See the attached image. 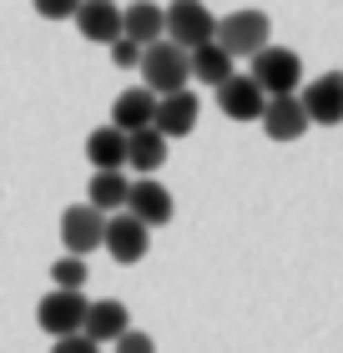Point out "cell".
<instances>
[{"label": "cell", "instance_id": "6da1fadb", "mask_svg": "<svg viewBox=\"0 0 343 353\" xmlns=\"http://www.w3.org/2000/svg\"><path fill=\"white\" fill-rule=\"evenodd\" d=\"M141 86L152 91V96H172V91H187V51L182 46H172V41H152L141 51Z\"/></svg>", "mask_w": 343, "mask_h": 353}, {"label": "cell", "instance_id": "7a4b0ae2", "mask_svg": "<svg viewBox=\"0 0 343 353\" xmlns=\"http://www.w3.org/2000/svg\"><path fill=\"white\" fill-rule=\"evenodd\" d=\"M253 81L263 96H298L303 86V61L298 51H288V46H263V51L253 56Z\"/></svg>", "mask_w": 343, "mask_h": 353}, {"label": "cell", "instance_id": "3957f363", "mask_svg": "<svg viewBox=\"0 0 343 353\" xmlns=\"http://www.w3.org/2000/svg\"><path fill=\"white\" fill-rule=\"evenodd\" d=\"M268 36H273V26H268L263 10H233L227 21H217V30H212V41H217L233 61L237 56H257L268 46Z\"/></svg>", "mask_w": 343, "mask_h": 353}, {"label": "cell", "instance_id": "277c9868", "mask_svg": "<svg viewBox=\"0 0 343 353\" xmlns=\"http://www.w3.org/2000/svg\"><path fill=\"white\" fill-rule=\"evenodd\" d=\"M161 15H167V41L182 46V51L207 46L212 30H217V15H212L202 0H172V6H161Z\"/></svg>", "mask_w": 343, "mask_h": 353}, {"label": "cell", "instance_id": "5b68a950", "mask_svg": "<svg viewBox=\"0 0 343 353\" xmlns=\"http://www.w3.org/2000/svg\"><path fill=\"white\" fill-rule=\"evenodd\" d=\"M101 237H106V212H96L91 202H76L61 212V243H66L71 258H86V252L101 248Z\"/></svg>", "mask_w": 343, "mask_h": 353}, {"label": "cell", "instance_id": "8992f818", "mask_svg": "<svg viewBox=\"0 0 343 353\" xmlns=\"http://www.w3.org/2000/svg\"><path fill=\"white\" fill-rule=\"evenodd\" d=\"M146 243H152V228L137 222L132 212H111V217H106L101 248H106L117 263H141V258H146Z\"/></svg>", "mask_w": 343, "mask_h": 353}, {"label": "cell", "instance_id": "52a82bcc", "mask_svg": "<svg viewBox=\"0 0 343 353\" xmlns=\"http://www.w3.org/2000/svg\"><path fill=\"white\" fill-rule=\"evenodd\" d=\"M36 323L51 333V339L81 333V323H86V298H81V293H61V288H51V293L41 298V308H36Z\"/></svg>", "mask_w": 343, "mask_h": 353}, {"label": "cell", "instance_id": "ba28073f", "mask_svg": "<svg viewBox=\"0 0 343 353\" xmlns=\"http://www.w3.org/2000/svg\"><path fill=\"white\" fill-rule=\"evenodd\" d=\"M298 101H303V117L313 126H338L343 121V76L323 71L318 81H308V91L298 96Z\"/></svg>", "mask_w": 343, "mask_h": 353}, {"label": "cell", "instance_id": "9c48e42d", "mask_svg": "<svg viewBox=\"0 0 343 353\" xmlns=\"http://www.w3.org/2000/svg\"><path fill=\"white\" fill-rule=\"evenodd\" d=\"M121 212H132L137 222H146V228H161V222H172V192L161 187L157 176H137V182L126 187Z\"/></svg>", "mask_w": 343, "mask_h": 353}, {"label": "cell", "instance_id": "30bf717a", "mask_svg": "<svg viewBox=\"0 0 343 353\" xmlns=\"http://www.w3.org/2000/svg\"><path fill=\"white\" fill-rule=\"evenodd\" d=\"M71 21H76V30L91 46H111L121 36V6H117V0H81Z\"/></svg>", "mask_w": 343, "mask_h": 353}, {"label": "cell", "instance_id": "8fae6325", "mask_svg": "<svg viewBox=\"0 0 343 353\" xmlns=\"http://www.w3.org/2000/svg\"><path fill=\"white\" fill-rule=\"evenodd\" d=\"M217 106H222V117H233V121H257L263 117V106H268V96L257 91L253 76H227V81L217 86Z\"/></svg>", "mask_w": 343, "mask_h": 353}, {"label": "cell", "instance_id": "7c38bea8", "mask_svg": "<svg viewBox=\"0 0 343 353\" xmlns=\"http://www.w3.org/2000/svg\"><path fill=\"white\" fill-rule=\"evenodd\" d=\"M197 117H202V106H197V96L192 91H172V96H157V111H152V126L161 137H187L192 126H197Z\"/></svg>", "mask_w": 343, "mask_h": 353}, {"label": "cell", "instance_id": "4fadbf2b", "mask_svg": "<svg viewBox=\"0 0 343 353\" xmlns=\"http://www.w3.org/2000/svg\"><path fill=\"white\" fill-rule=\"evenodd\" d=\"M263 132L273 141H298L308 137V117H303V101L298 96H268V106H263Z\"/></svg>", "mask_w": 343, "mask_h": 353}, {"label": "cell", "instance_id": "5bb4252c", "mask_svg": "<svg viewBox=\"0 0 343 353\" xmlns=\"http://www.w3.org/2000/svg\"><path fill=\"white\" fill-rule=\"evenodd\" d=\"M126 328H132V313H126V303H117V298L86 303V323H81V333H86L91 343H117Z\"/></svg>", "mask_w": 343, "mask_h": 353}, {"label": "cell", "instance_id": "9a60e30c", "mask_svg": "<svg viewBox=\"0 0 343 353\" xmlns=\"http://www.w3.org/2000/svg\"><path fill=\"white\" fill-rule=\"evenodd\" d=\"M121 36L137 41L141 51L152 41H167V15H161V6H152V0H132V6H121Z\"/></svg>", "mask_w": 343, "mask_h": 353}, {"label": "cell", "instance_id": "2e32d148", "mask_svg": "<svg viewBox=\"0 0 343 353\" xmlns=\"http://www.w3.org/2000/svg\"><path fill=\"white\" fill-rule=\"evenodd\" d=\"M161 162H167V137L157 126H141V132H126V167L152 176Z\"/></svg>", "mask_w": 343, "mask_h": 353}, {"label": "cell", "instance_id": "e0dca14e", "mask_svg": "<svg viewBox=\"0 0 343 353\" xmlns=\"http://www.w3.org/2000/svg\"><path fill=\"white\" fill-rule=\"evenodd\" d=\"M152 111H157V96L146 86H132L111 106V126H117V132H141V126H152Z\"/></svg>", "mask_w": 343, "mask_h": 353}, {"label": "cell", "instance_id": "ac0fdd59", "mask_svg": "<svg viewBox=\"0 0 343 353\" xmlns=\"http://www.w3.org/2000/svg\"><path fill=\"white\" fill-rule=\"evenodd\" d=\"M86 162L96 172H121L126 167V132H117V126H96V132L86 137Z\"/></svg>", "mask_w": 343, "mask_h": 353}, {"label": "cell", "instance_id": "d6986e66", "mask_svg": "<svg viewBox=\"0 0 343 353\" xmlns=\"http://www.w3.org/2000/svg\"><path fill=\"white\" fill-rule=\"evenodd\" d=\"M187 71L197 76L202 86L217 91V86L227 81V76H233V56H227L217 41H207V46H197V51H187Z\"/></svg>", "mask_w": 343, "mask_h": 353}, {"label": "cell", "instance_id": "ffe728a7", "mask_svg": "<svg viewBox=\"0 0 343 353\" xmlns=\"http://www.w3.org/2000/svg\"><path fill=\"white\" fill-rule=\"evenodd\" d=\"M126 187H132V182H126V176L121 172H96L91 176V192H86V202L96 207V212H121V207H126Z\"/></svg>", "mask_w": 343, "mask_h": 353}, {"label": "cell", "instance_id": "44dd1931", "mask_svg": "<svg viewBox=\"0 0 343 353\" xmlns=\"http://www.w3.org/2000/svg\"><path fill=\"white\" fill-rule=\"evenodd\" d=\"M51 283L61 288V293H81V288H86V263H81V258H56Z\"/></svg>", "mask_w": 343, "mask_h": 353}, {"label": "cell", "instance_id": "7402d4cb", "mask_svg": "<svg viewBox=\"0 0 343 353\" xmlns=\"http://www.w3.org/2000/svg\"><path fill=\"white\" fill-rule=\"evenodd\" d=\"M117 353H157V339H152V333H141V328H126L117 339Z\"/></svg>", "mask_w": 343, "mask_h": 353}, {"label": "cell", "instance_id": "603a6c76", "mask_svg": "<svg viewBox=\"0 0 343 353\" xmlns=\"http://www.w3.org/2000/svg\"><path fill=\"white\" fill-rule=\"evenodd\" d=\"M111 61H117L121 71H132L137 61H141V46H137V41H126V36H117V41H111Z\"/></svg>", "mask_w": 343, "mask_h": 353}, {"label": "cell", "instance_id": "cb8c5ba5", "mask_svg": "<svg viewBox=\"0 0 343 353\" xmlns=\"http://www.w3.org/2000/svg\"><path fill=\"white\" fill-rule=\"evenodd\" d=\"M51 353H101V343H91L86 333H66V339H56Z\"/></svg>", "mask_w": 343, "mask_h": 353}, {"label": "cell", "instance_id": "d4e9b609", "mask_svg": "<svg viewBox=\"0 0 343 353\" xmlns=\"http://www.w3.org/2000/svg\"><path fill=\"white\" fill-rule=\"evenodd\" d=\"M81 0H36V10L46 15V21H71Z\"/></svg>", "mask_w": 343, "mask_h": 353}]
</instances>
